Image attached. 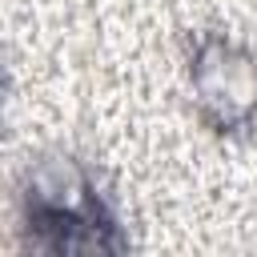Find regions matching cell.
<instances>
[{
  "instance_id": "6da1fadb",
  "label": "cell",
  "mask_w": 257,
  "mask_h": 257,
  "mask_svg": "<svg viewBox=\"0 0 257 257\" xmlns=\"http://www.w3.org/2000/svg\"><path fill=\"white\" fill-rule=\"evenodd\" d=\"M16 237L44 257H116L133 245L100 173L72 149H44L20 169Z\"/></svg>"
},
{
  "instance_id": "7a4b0ae2",
  "label": "cell",
  "mask_w": 257,
  "mask_h": 257,
  "mask_svg": "<svg viewBox=\"0 0 257 257\" xmlns=\"http://www.w3.org/2000/svg\"><path fill=\"white\" fill-rule=\"evenodd\" d=\"M181 68L193 116L217 141L257 133V52L221 28L181 32Z\"/></svg>"
}]
</instances>
